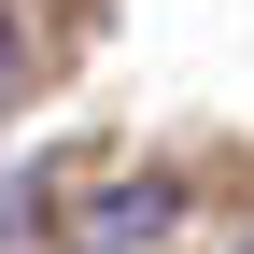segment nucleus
<instances>
[{"instance_id": "f257e3e1", "label": "nucleus", "mask_w": 254, "mask_h": 254, "mask_svg": "<svg viewBox=\"0 0 254 254\" xmlns=\"http://www.w3.org/2000/svg\"><path fill=\"white\" fill-rule=\"evenodd\" d=\"M0 99H14V14H0Z\"/></svg>"}]
</instances>
